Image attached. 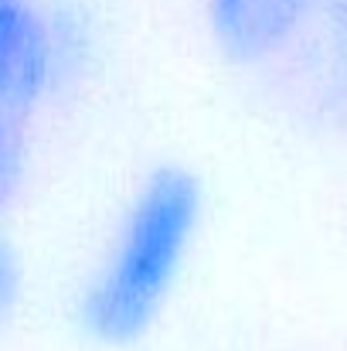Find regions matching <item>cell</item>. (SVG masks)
<instances>
[{"mask_svg":"<svg viewBox=\"0 0 347 351\" xmlns=\"http://www.w3.org/2000/svg\"><path fill=\"white\" fill-rule=\"evenodd\" d=\"M320 0H205V27L215 51L238 65H269L307 38Z\"/></svg>","mask_w":347,"mask_h":351,"instance_id":"obj_3","label":"cell"},{"mask_svg":"<svg viewBox=\"0 0 347 351\" xmlns=\"http://www.w3.org/2000/svg\"><path fill=\"white\" fill-rule=\"evenodd\" d=\"M96 34L65 0H0V117L31 123L89 72Z\"/></svg>","mask_w":347,"mask_h":351,"instance_id":"obj_2","label":"cell"},{"mask_svg":"<svg viewBox=\"0 0 347 351\" xmlns=\"http://www.w3.org/2000/svg\"><path fill=\"white\" fill-rule=\"evenodd\" d=\"M300 45H310V75L320 103L347 119V0H320Z\"/></svg>","mask_w":347,"mask_h":351,"instance_id":"obj_4","label":"cell"},{"mask_svg":"<svg viewBox=\"0 0 347 351\" xmlns=\"http://www.w3.org/2000/svg\"><path fill=\"white\" fill-rule=\"evenodd\" d=\"M24 290H27V269L24 259L17 252V245L0 232V328H7L21 304H24Z\"/></svg>","mask_w":347,"mask_h":351,"instance_id":"obj_6","label":"cell"},{"mask_svg":"<svg viewBox=\"0 0 347 351\" xmlns=\"http://www.w3.org/2000/svg\"><path fill=\"white\" fill-rule=\"evenodd\" d=\"M205 222V188L181 164L143 174L75 293L72 321L96 348L140 345L164 317Z\"/></svg>","mask_w":347,"mask_h":351,"instance_id":"obj_1","label":"cell"},{"mask_svg":"<svg viewBox=\"0 0 347 351\" xmlns=\"http://www.w3.org/2000/svg\"><path fill=\"white\" fill-rule=\"evenodd\" d=\"M27 181V123L0 117V215L17 202Z\"/></svg>","mask_w":347,"mask_h":351,"instance_id":"obj_5","label":"cell"}]
</instances>
